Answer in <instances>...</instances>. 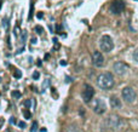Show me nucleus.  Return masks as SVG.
I'll use <instances>...</instances> for the list:
<instances>
[{
    "label": "nucleus",
    "mask_w": 138,
    "mask_h": 132,
    "mask_svg": "<svg viewBox=\"0 0 138 132\" xmlns=\"http://www.w3.org/2000/svg\"><path fill=\"white\" fill-rule=\"evenodd\" d=\"M11 96L13 97V98H17V100H18V98H21L22 93H21L20 91H12V92H11Z\"/></svg>",
    "instance_id": "obj_12"
},
{
    "label": "nucleus",
    "mask_w": 138,
    "mask_h": 132,
    "mask_svg": "<svg viewBox=\"0 0 138 132\" xmlns=\"http://www.w3.org/2000/svg\"><path fill=\"white\" fill-rule=\"evenodd\" d=\"M18 33H20V28L16 27V28H15V35H18Z\"/></svg>",
    "instance_id": "obj_25"
},
{
    "label": "nucleus",
    "mask_w": 138,
    "mask_h": 132,
    "mask_svg": "<svg viewBox=\"0 0 138 132\" xmlns=\"http://www.w3.org/2000/svg\"><path fill=\"white\" fill-rule=\"evenodd\" d=\"M23 115H24V118H26V119H29V118L32 116V114H30V112H29V110H23Z\"/></svg>",
    "instance_id": "obj_16"
},
{
    "label": "nucleus",
    "mask_w": 138,
    "mask_h": 132,
    "mask_svg": "<svg viewBox=\"0 0 138 132\" xmlns=\"http://www.w3.org/2000/svg\"><path fill=\"white\" fill-rule=\"evenodd\" d=\"M92 64L97 68H101L104 65V56L99 51H93L92 53Z\"/></svg>",
    "instance_id": "obj_8"
},
{
    "label": "nucleus",
    "mask_w": 138,
    "mask_h": 132,
    "mask_svg": "<svg viewBox=\"0 0 138 132\" xmlns=\"http://www.w3.org/2000/svg\"><path fill=\"white\" fill-rule=\"evenodd\" d=\"M110 107L113 109H120L122 107V103L120 98H118L116 96H113L110 97Z\"/></svg>",
    "instance_id": "obj_10"
},
{
    "label": "nucleus",
    "mask_w": 138,
    "mask_h": 132,
    "mask_svg": "<svg viewBox=\"0 0 138 132\" xmlns=\"http://www.w3.org/2000/svg\"><path fill=\"white\" fill-rule=\"evenodd\" d=\"M39 78H40V73L39 72H34V73H33V79H34V80H38Z\"/></svg>",
    "instance_id": "obj_18"
},
{
    "label": "nucleus",
    "mask_w": 138,
    "mask_h": 132,
    "mask_svg": "<svg viewBox=\"0 0 138 132\" xmlns=\"http://www.w3.org/2000/svg\"><path fill=\"white\" fill-rule=\"evenodd\" d=\"M93 96H95V90H93V87H92L91 85L86 84L84 86L83 92H81V97H83L84 102H85V103H90L91 100L93 98Z\"/></svg>",
    "instance_id": "obj_5"
},
{
    "label": "nucleus",
    "mask_w": 138,
    "mask_h": 132,
    "mask_svg": "<svg viewBox=\"0 0 138 132\" xmlns=\"http://www.w3.org/2000/svg\"><path fill=\"white\" fill-rule=\"evenodd\" d=\"M115 80L111 73H102L97 76V86L102 90H110L114 87Z\"/></svg>",
    "instance_id": "obj_1"
},
{
    "label": "nucleus",
    "mask_w": 138,
    "mask_h": 132,
    "mask_svg": "<svg viewBox=\"0 0 138 132\" xmlns=\"http://www.w3.org/2000/svg\"><path fill=\"white\" fill-rule=\"evenodd\" d=\"M121 96H122V100L125 101L126 103H133L136 101V98H137V93H136V91L132 87L126 86V87L122 88Z\"/></svg>",
    "instance_id": "obj_3"
},
{
    "label": "nucleus",
    "mask_w": 138,
    "mask_h": 132,
    "mask_svg": "<svg viewBox=\"0 0 138 132\" xmlns=\"http://www.w3.org/2000/svg\"><path fill=\"white\" fill-rule=\"evenodd\" d=\"M33 13H34V3H33V0H32V3H30V7H29V13H28V20L29 21L33 18Z\"/></svg>",
    "instance_id": "obj_11"
},
{
    "label": "nucleus",
    "mask_w": 138,
    "mask_h": 132,
    "mask_svg": "<svg viewBox=\"0 0 138 132\" xmlns=\"http://www.w3.org/2000/svg\"><path fill=\"white\" fill-rule=\"evenodd\" d=\"M13 75H15V78H16V79H21V78H22V72H21V70H16Z\"/></svg>",
    "instance_id": "obj_15"
},
{
    "label": "nucleus",
    "mask_w": 138,
    "mask_h": 132,
    "mask_svg": "<svg viewBox=\"0 0 138 132\" xmlns=\"http://www.w3.org/2000/svg\"><path fill=\"white\" fill-rule=\"evenodd\" d=\"M48 58H50V55H48V53H46V55H45V60L47 61Z\"/></svg>",
    "instance_id": "obj_32"
},
{
    "label": "nucleus",
    "mask_w": 138,
    "mask_h": 132,
    "mask_svg": "<svg viewBox=\"0 0 138 132\" xmlns=\"http://www.w3.org/2000/svg\"><path fill=\"white\" fill-rule=\"evenodd\" d=\"M125 10V3L121 1V0H115L110 4V7H109V11L113 13V15H120L122 11Z\"/></svg>",
    "instance_id": "obj_7"
},
{
    "label": "nucleus",
    "mask_w": 138,
    "mask_h": 132,
    "mask_svg": "<svg viewBox=\"0 0 138 132\" xmlns=\"http://www.w3.org/2000/svg\"><path fill=\"white\" fill-rule=\"evenodd\" d=\"M41 64H43V63H41V60L36 61V65H38V67H41Z\"/></svg>",
    "instance_id": "obj_26"
},
{
    "label": "nucleus",
    "mask_w": 138,
    "mask_h": 132,
    "mask_svg": "<svg viewBox=\"0 0 138 132\" xmlns=\"http://www.w3.org/2000/svg\"><path fill=\"white\" fill-rule=\"evenodd\" d=\"M71 81V78L70 76H67V78H66V82H70Z\"/></svg>",
    "instance_id": "obj_28"
},
{
    "label": "nucleus",
    "mask_w": 138,
    "mask_h": 132,
    "mask_svg": "<svg viewBox=\"0 0 138 132\" xmlns=\"http://www.w3.org/2000/svg\"><path fill=\"white\" fill-rule=\"evenodd\" d=\"M26 38H27V32H23L22 33V36H21V44L26 43Z\"/></svg>",
    "instance_id": "obj_14"
},
{
    "label": "nucleus",
    "mask_w": 138,
    "mask_h": 132,
    "mask_svg": "<svg viewBox=\"0 0 138 132\" xmlns=\"http://www.w3.org/2000/svg\"><path fill=\"white\" fill-rule=\"evenodd\" d=\"M51 92H52V96L55 97V98H57V97H58V93H56L55 88H51Z\"/></svg>",
    "instance_id": "obj_23"
},
{
    "label": "nucleus",
    "mask_w": 138,
    "mask_h": 132,
    "mask_svg": "<svg viewBox=\"0 0 138 132\" xmlns=\"http://www.w3.org/2000/svg\"><path fill=\"white\" fill-rule=\"evenodd\" d=\"M61 65H67V62L66 61H61Z\"/></svg>",
    "instance_id": "obj_31"
},
{
    "label": "nucleus",
    "mask_w": 138,
    "mask_h": 132,
    "mask_svg": "<svg viewBox=\"0 0 138 132\" xmlns=\"http://www.w3.org/2000/svg\"><path fill=\"white\" fill-rule=\"evenodd\" d=\"M36 127H38V122L36 121H34L32 125V128H30V132H35L36 131Z\"/></svg>",
    "instance_id": "obj_17"
},
{
    "label": "nucleus",
    "mask_w": 138,
    "mask_h": 132,
    "mask_svg": "<svg viewBox=\"0 0 138 132\" xmlns=\"http://www.w3.org/2000/svg\"><path fill=\"white\" fill-rule=\"evenodd\" d=\"M18 126L22 127V128H24L26 127V122H24V121H18Z\"/></svg>",
    "instance_id": "obj_22"
},
{
    "label": "nucleus",
    "mask_w": 138,
    "mask_h": 132,
    "mask_svg": "<svg viewBox=\"0 0 138 132\" xmlns=\"http://www.w3.org/2000/svg\"><path fill=\"white\" fill-rule=\"evenodd\" d=\"M133 60H134V61H136V62H137V63H138V48H137V50H136V51L133 52Z\"/></svg>",
    "instance_id": "obj_19"
},
{
    "label": "nucleus",
    "mask_w": 138,
    "mask_h": 132,
    "mask_svg": "<svg viewBox=\"0 0 138 132\" xmlns=\"http://www.w3.org/2000/svg\"><path fill=\"white\" fill-rule=\"evenodd\" d=\"M36 17H38L39 20H41V18L44 17V13H43V12H38V13H36Z\"/></svg>",
    "instance_id": "obj_24"
},
{
    "label": "nucleus",
    "mask_w": 138,
    "mask_h": 132,
    "mask_svg": "<svg viewBox=\"0 0 138 132\" xmlns=\"http://www.w3.org/2000/svg\"><path fill=\"white\" fill-rule=\"evenodd\" d=\"M92 108H93V112H95L96 114H103V113L105 112L107 105L102 98H97V100H95V102H93Z\"/></svg>",
    "instance_id": "obj_9"
},
{
    "label": "nucleus",
    "mask_w": 138,
    "mask_h": 132,
    "mask_svg": "<svg viewBox=\"0 0 138 132\" xmlns=\"http://www.w3.org/2000/svg\"><path fill=\"white\" fill-rule=\"evenodd\" d=\"M3 26H4V28H7V17L3 18Z\"/></svg>",
    "instance_id": "obj_20"
},
{
    "label": "nucleus",
    "mask_w": 138,
    "mask_h": 132,
    "mask_svg": "<svg viewBox=\"0 0 138 132\" xmlns=\"http://www.w3.org/2000/svg\"><path fill=\"white\" fill-rule=\"evenodd\" d=\"M10 122H11V124H16V119H15V118H11V119H10Z\"/></svg>",
    "instance_id": "obj_27"
},
{
    "label": "nucleus",
    "mask_w": 138,
    "mask_h": 132,
    "mask_svg": "<svg viewBox=\"0 0 138 132\" xmlns=\"http://www.w3.org/2000/svg\"><path fill=\"white\" fill-rule=\"evenodd\" d=\"M34 30H35V32L38 33V34H39V35H40V34H43V33H44V28H43V27H41V26H36L35 28H34Z\"/></svg>",
    "instance_id": "obj_13"
},
{
    "label": "nucleus",
    "mask_w": 138,
    "mask_h": 132,
    "mask_svg": "<svg viewBox=\"0 0 138 132\" xmlns=\"http://www.w3.org/2000/svg\"><path fill=\"white\" fill-rule=\"evenodd\" d=\"M24 104H26V107H27L28 109H29V107H30V104H32V100H28L24 102Z\"/></svg>",
    "instance_id": "obj_21"
},
{
    "label": "nucleus",
    "mask_w": 138,
    "mask_h": 132,
    "mask_svg": "<svg viewBox=\"0 0 138 132\" xmlns=\"http://www.w3.org/2000/svg\"><path fill=\"white\" fill-rule=\"evenodd\" d=\"M113 70H114L115 74H118V75L122 76V75H125V74L130 70V67H128V64H126L125 62L119 61V62L114 63V65H113Z\"/></svg>",
    "instance_id": "obj_6"
},
{
    "label": "nucleus",
    "mask_w": 138,
    "mask_h": 132,
    "mask_svg": "<svg viewBox=\"0 0 138 132\" xmlns=\"http://www.w3.org/2000/svg\"><path fill=\"white\" fill-rule=\"evenodd\" d=\"M105 124H107V126L109 128H111L113 131H118V130H120V128L122 127L124 122H122L121 118H119L118 115H110L107 119Z\"/></svg>",
    "instance_id": "obj_4"
},
{
    "label": "nucleus",
    "mask_w": 138,
    "mask_h": 132,
    "mask_svg": "<svg viewBox=\"0 0 138 132\" xmlns=\"http://www.w3.org/2000/svg\"><path fill=\"white\" fill-rule=\"evenodd\" d=\"M99 47L103 52H110L114 48V41L109 35H103L99 39Z\"/></svg>",
    "instance_id": "obj_2"
},
{
    "label": "nucleus",
    "mask_w": 138,
    "mask_h": 132,
    "mask_svg": "<svg viewBox=\"0 0 138 132\" xmlns=\"http://www.w3.org/2000/svg\"><path fill=\"white\" fill-rule=\"evenodd\" d=\"M59 47V44L57 43V44H55V47H53V50H56V48H58Z\"/></svg>",
    "instance_id": "obj_33"
},
{
    "label": "nucleus",
    "mask_w": 138,
    "mask_h": 132,
    "mask_svg": "<svg viewBox=\"0 0 138 132\" xmlns=\"http://www.w3.org/2000/svg\"><path fill=\"white\" fill-rule=\"evenodd\" d=\"M0 81H1V78H0Z\"/></svg>",
    "instance_id": "obj_34"
},
{
    "label": "nucleus",
    "mask_w": 138,
    "mask_h": 132,
    "mask_svg": "<svg viewBox=\"0 0 138 132\" xmlns=\"http://www.w3.org/2000/svg\"><path fill=\"white\" fill-rule=\"evenodd\" d=\"M24 51V47H22V48H20V50H18V51H17V55H18V53H22V52Z\"/></svg>",
    "instance_id": "obj_29"
},
{
    "label": "nucleus",
    "mask_w": 138,
    "mask_h": 132,
    "mask_svg": "<svg viewBox=\"0 0 138 132\" xmlns=\"http://www.w3.org/2000/svg\"><path fill=\"white\" fill-rule=\"evenodd\" d=\"M32 44H36V38H32Z\"/></svg>",
    "instance_id": "obj_30"
}]
</instances>
